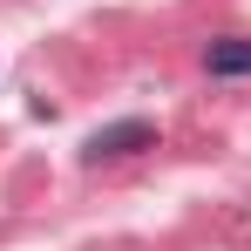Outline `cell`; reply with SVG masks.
<instances>
[{
	"mask_svg": "<svg viewBox=\"0 0 251 251\" xmlns=\"http://www.w3.org/2000/svg\"><path fill=\"white\" fill-rule=\"evenodd\" d=\"M136 150H156V123H150V116H123V123L95 129V136L82 143V156H88V163H109V156H136Z\"/></svg>",
	"mask_w": 251,
	"mask_h": 251,
	"instance_id": "cell-1",
	"label": "cell"
},
{
	"mask_svg": "<svg viewBox=\"0 0 251 251\" xmlns=\"http://www.w3.org/2000/svg\"><path fill=\"white\" fill-rule=\"evenodd\" d=\"M204 68H210V75H224V82L251 75V41H245V34H224V41H210V48H204Z\"/></svg>",
	"mask_w": 251,
	"mask_h": 251,
	"instance_id": "cell-2",
	"label": "cell"
}]
</instances>
